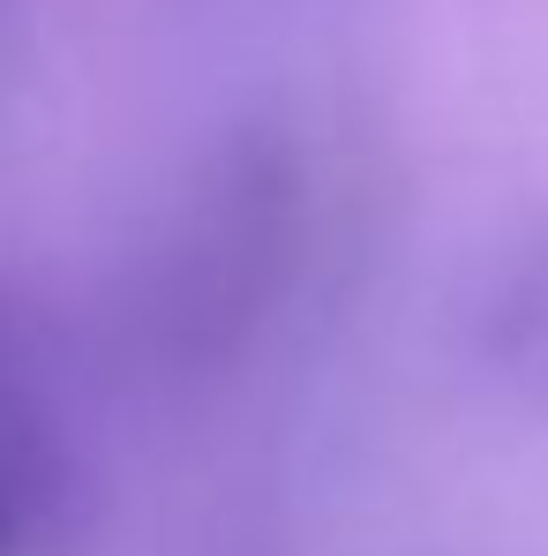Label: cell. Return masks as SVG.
<instances>
[{"instance_id":"obj_1","label":"cell","mask_w":548,"mask_h":556,"mask_svg":"<svg viewBox=\"0 0 548 556\" xmlns=\"http://www.w3.org/2000/svg\"><path fill=\"white\" fill-rule=\"evenodd\" d=\"M53 489H61L53 437H46L30 391L8 383V362H0V556L30 549V534H38L46 511H53Z\"/></svg>"}]
</instances>
